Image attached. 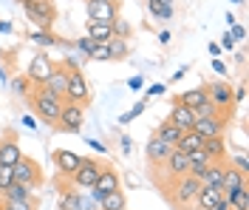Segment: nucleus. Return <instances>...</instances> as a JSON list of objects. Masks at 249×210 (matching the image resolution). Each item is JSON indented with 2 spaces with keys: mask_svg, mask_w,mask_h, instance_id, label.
<instances>
[{
  "mask_svg": "<svg viewBox=\"0 0 249 210\" xmlns=\"http://www.w3.org/2000/svg\"><path fill=\"white\" fill-rule=\"evenodd\" d=\"M29 105H31V111L37 114L40 122H46L48 128H57V119H60V111H62V99L54 97L46 85H37V88L31 91Z\"/></svg>",
  "mask_w": 249,
  "mask_h": 210,
  "instance_id": "obj_1",
  "label": "nucleus"
},
{
  "mask_svg": "<svg viewBox=\"0 0 249 210\" xmlns=\"http://www.w3.org/2000/svg\"><path fill=\"white\" fill-rule=\"evenodd\" d=\"M201 191V179L193 176V173H184V176L173 179L170 185L161 191V193L167 196V202L170 205H176V208H181V205H190L193 199H196V193Z\"/></svg>",
  "mask_w": 249,
  "mask_h": 210,
  "instance_id": "obj_2",
  "label": "nucleus"
},
{
  "mask_svg": "<svg viewBox=\"0 0 249 210\" xmlns=\"http://www.w3.org/2000/svg\"><path fill=\"white\" fill-rule=\"evenodd\" d=\"M204 91H207V102L210 105H215V111L230 122L232 119V108H235V99H232V85L224 80H213L204 85Z\"/></svg>",
  "mask_w": 249,
  "mask_h": 210,
  "instance_id": "obj_3",
  "label": "nucleus"
},
{
  "mask_svg": "<svg viewBox=\"0 0 249 210\" xmlns=\"http://www.w3.org/2000/svg\"><path fill=\"white\" fill-rule=\"evenodd\" d=\"M23 9H26V17L31 23H37L40 32H51L54 20H57V9L51 0H20Z\"/></svg>",
  "mask_w": 249,
  "mask_h": 210,
  "instance_id": "obj_4",
  "label": "nucleus"
},
{
  "mask_svg": "<svg viewBox=\"0 0 249 210\" xmlns=\"http://www.w3.org/2000/svg\"><path fill=\"white\" fill-rule=\"evenodd\" d=\"M12 173H15V182L26 185V188H31V191L43 185V168L31 159V156H20V159L12 165Z\"/></svg>",
  "mask_w": 249,
  "mask_h": 210,
  "instance_id": "obj_5",
  "label": "nucleus"
},
{
  "mask_svg": "<svg viewBox=\"0 0 249 210\" xmlns=\"http://www.w3.org/2000/svg\"><path fill=\"white\" fill-rule=\"evenodd\" d=\"M62 102H74V105H82V108L91 102L88 82H85V74H82L79 68H68V88H65Z\"/></svg>",
  "mask_w": 249,
  "mask_h": 210,
  "instance_id": "obj_6",
  "label": "nucleus"
},
{
  "mask_svg": "<svg viewBox=\"0 0 249 210\" xmlns=\"http://www.w3.org/2000/svg\"><path fill=\"white\" fill-rule=\"evenodd\" d=\"M153 168H161L164 171V176L170 179H178V176H184L187 171H190V156H187L184 151H178V148H173L170 153L164 156V159L159 162V165H153ZM170 182H164V188L170 185ZM164 188H159V191H164Z\"/></svg>",
  "mask_w": 249,
  "mask_h": 210,
  "instance_id": "obj_7",
  "label": "nucleus"
},
{
  "mask_svg": "<svg viewBox=\"0 0 249 210\" xmlns=\"http://www.w3.org/2000/svg\"><path fill=\"white\" fill-rule=\"evenodd\" d=\"M54 68H57V63L48 57L46 51H37L31 57L29 68H26V77L31 80V85H46V80L54 74Z\"/></svg>",
  "mask_w": 249,
  "mask_h": 210,
  "instance_id": "obj_8",
  "label": "nucleus"
},
{
  "mask_svg": "<svg viewBox=\"0 0 249 210\" xmlns=\"http://www.w3.org/2000/svg\"><path fill=\"white\" fill-rule=\"evenodd\" d=\"M119 185H122V182H119V171L110 168V165H102V171H99V176H96V182H93V188H88V191H91L93 202H99L102 196L119 191Z\"/></svg>",
  "mask_w": 249,
  "mask_h": 210,
  "instance_id": "obj_9",
  "label": "nucleus"
},
{
  "mask_svg": "<svg viewBox=\"0 0 249 210\" xmlns=\"http://www.w3.org/2000/svg\"><path fill=\"white\" fill-rule=\"evenodd\" d=\"M88 20L91 23H113L119 17V3L116 0H85Z\"/></svg>",
  "mask_w": 249,
  "mask_h": 210,
  "instance_id": "obj_10",
  "label": "nucleus"
},
{
  "mask_svg": "<svg viewBox=\"0 0 249 210\" xmlns=\"http://www.w3.org/2000/svg\"><path fill=\"white\" fill-rule=\"evenodd\" d=\"M85 122V108L82 105H74V102H62L60 119H57V131H65V134H77Z\"/></svg>",
  "mask_w": 249,
  "mask_h": 210,
  "instance_id": "obj_11",
  "label": "nucleus"
},
{
  "mask_svg": "<svg viewBox=\"0 0 249 210\" xmlns=\"http://www.w3.org/2000/svg\"><path fill=\"white\" fill-rule=\"evenodd\" d=\"M99 171H102V162H99V159H85V156H82L79 168L68 179H71L77 188L88 191V188H93V182H96V176H99Z\"/></svg>",
  "mask_w": 249,
  "mask_h": 210,
  "instance_id": "obj_12",
  "label": "nucleus"
},
{
  "mask_svg": "<svg viewBox=\"0 0 249 210\" xmlns=\"http://www.w3.org/2000/svg\"><path fill=\"white\" fill-rule=\"evenodd\" d=\"M51 159H54V168H57V173H60V176H71V173L79 168L82 156L74 153V151H68V148H57V151L51 153Z\"/></svg>",
  "mask_w": 249,
  "mask_h": 210,
  "instance_id": "obj_13",
  "label": "nucleus"
},
{
  "mask_svg": "<svg viewBox=\"0 0 249 210\" xmlns=\"http://www.w3.org/2000/svg\"><path fill=\"white\" fill-rule=\"evenodd\" d=\"M224 128H227V119H221V116H196V122H193V131L198 134V136H224Z\"/></svg>",
  "mask_w": 249,
  "mask_h": 210,
  "instance_id": "obj_14",
  "label": "nucleus"
},
{
  "mask_svg": "<svg viewBox=\"0 0 249 210\" xmlns=\"http://www.w3.org/2000/svg\"><path fill=\"white\" fill-rule=\"evenodd\" d=\"M249 182V173H244L241 168H235L232 162L227 165V171H224V179H221V191H224V196H230L232 191H238L241 185H247Z\"/></svg>",
  "mask_w": 249,
  "mask_h": 210,
  "instance_id": "obj_15",
  "label": "nucleus"
},
{
  "mask_svg": "<svg viewBox=\"0 0 249 210\" xmlns=\"http://www.w3.org/2000/svg\"><path fill=\"white\" fill-rule=\"evenodd\" d=\"M167 119H170L173 125H176V128H181V131H190V128H193V122H196V111L173 99V108H170V116H167Z\"/></svg>",
  "mask_w": 249,
  "mask_h": 210,
  "instance_id": "obj_16",
  "label": "nucleus"
},
{
  "mask_svg": "<svg viewBox=\"0 0 249 210\" xmlns=\"http://www.w3.org/2000/svg\"><path fill=\"white\" fill-rule=\"evenodd\" d=\"M60 210H93V199L77 193V191H62Z\"/></svg>",
  "mask_w": 249,
  "mask_h": 210,
  "instance_id": "obj_17",
  "label": "nucleus"
},
{
  "mask_svg": "<svg viewBox=\"0 0 249 210\" xmlns=\"http://www.w3.org/2000/svg\"><path fill=\"white\" fill-rule=\"evenodd\" d=\"M46 88L54 97H60V99L65 97V88H68V68H65V65H57V68H54V74L46 80Z\"/></svg>",
  "mask_w": 249,
  "mask_h": 210,
  "instance_id": "obj_18",
  "label": "nucleus"
},
{
  "mask_svg": "<svg viewBox=\"0 0 249 210\" xmlns=\"http://www.w3.org/2000/svg\"><path fill=\"white\" fill-rule=\"evenodd\" d=\"M170 151H173V145L161 142V139H156V136H150V139H147V145H144V153H147V162H150V165H159V162L164 159Z\"/></svg>",
  "mask_w": 249,
  "mask_h": 210,
  "instance_id": "obj_19",
  "label": "nucleus"
},
{
  "mask_svg": "<svg viewBox=\"0 0 249 210\" xmlns=\"http://www.w3.org/2000/svg\"><path fill=\"white\" fill-rule=\"evenodd\" d=\"M201 151L213 162H224V156H227V142H224V136H207Z\"/></svg>",
  "mask_w": 249,
  "mask_h": 210,
  "instance_id": "obj_20",
  "label": "nucleus"
},
{
  "mask_svg": "<svg viewBox=\"0 0 249 210\" xmlns=\"http://www.w3.org/2000/svg\"><path fill=\"white\" fill-rule=\"evenodd\" d=\"M20 156H23V151L17 145V139L15 136H6V139L0 142V165H15Z\"/></svg>",
  "mask_w": 249,
  "mask_h": 210,
  "instance_id": "obj_21",
  "label": "nucleus"
},
{
  "mask_svg": "<svg viewBox=\"0 0 249 210\" xmlns=\"http://www.w3.org/2000/svg\"><path fill=\"white\" fill-rule=\"evenodd\" d=\"M218 199H224V191H221V188H207V185H201V191L196 193V199H193V202H196L201 210H210Z\"/></svg>",
  "mask_w": 249,
  "mask_h": 210,
  "instance_id": "obj_22",
  "label": "nucleus"
},
{
  "mask_svg": "<svg viewBox=\"0 0 249 210\" xmlns=\"http://www.w3.org/2000/svg\"><path fill=\"white\" fill-rule=\"evenodd\" d=\"M224 171H227V162H210V168L201 173V185H207V188H221Z\"/></svg>",
  "mask_w": 249,
  "mask_h": 210,
  "instance_id": "obj_23",
  "label": "nucleus"
},
{
  "mask_svg": "<svg viewBox=\"0 0 249 210\" xmlns=\"http://www.w3.org/2000/svg\"><path fill=\"white\" fill-rule=\"evenodd\" d=\"M204 145V136H198L196 131H181V136H178V142H176V148L178 151H184V153H193V151H201Z\"/></svg>",
  "mask_w": 249,
  "mask_h": 210,
  "instance_id": "obj_24",
  "label": "nucleus"
},
{
  "mask_svg": "<svg viewBox=\"0 0 249 210\" xmlns=\"http://www.w3.org/2000/svg\"><path fill=\"white\" fill-rule=\"evenodd\" d=\"M176 102H181V105H187V108H201L204 102H207V91H204V85L201 88H190V91H184V94H178L176 97Z\"/></svg>",
  "mask_w": 249,
  "mask_h": 210,
  "instance_id": "obj_25",
  "label": "nucleus"
},
{
  "mask_svg": "<svg viewBox=\"0 0 249 210\" xmlns=\"http://www.w3.org/2000/svg\"><path fill=\"white\" fill-rule=\"evenodd\" d=\"M156 139H161V142H167V145H173L176 148V142H178V136H181V128H176L170 119H164L159 128H156V134H153Z\"/></svg>",
  "mask_w": 249,
  "mask_h": 210,
  "instance_id": "obj_26",
  "label": "nucleus"
},
{
  "mask_svg": "<svg viewBox=\"0 0 249 210\" xmlns=\"http://www.w3.org/2000/svg\"><path fill=\"white\" fill-rule=\"evenodd\" d=\"M99 210H127V199H124L122 188L108 193V196H102L99 199Z\"/></svg>",
  "mask_w": 249,
  "mask_h": 210,
  "instance_id": "obj_27",
  "label": "nucleus"
},
{
  "mask_svg": "<svg viewBox=\"0 0 249 210\" xmlns=\"http://www.w3.org/2000/svg\"><path fill=\"white\" fill-rule=\"evenodd\" d=\"M85 34L91 37L93 43H108L110 37H113V29H110V23H88Z\"/></svg>",
  "mask_w": 249,
  "mask_h": 210,
  "instance_id": "obj_28",
  "label": "nucleus"
},
{
  "mask_svg": "<svg viewBox=\"0 0 249 210\" xmlns=\"http://www.w3.org/2000/svg\"><path fill=\"white\" fill-rule=\"evenodd\" d=\"M187 156H190V171H187V173H193V176L201 179V173L210 168V162L213 159H210L204 151H193V153H187Z\"/></svg>",
  "mask_w": 249,
  "mask_h": 210,
  "instance_id": "obj_29",
  "label": "nucleus"
},
{
  "mask_svg": "<svg viewBox=\"0 0 249 210\" xmlns=\"http://www.w3.org/2000/svg\"><path fill=\"white\" fill-rule=\"evenodd\" d=\"M227 199H230L232 210H249V182H247V185H241L238 191H232Z\"/></svg>",
  "mask_w": 249,
  "mask_h": 210,
  "instance_id": "obj_30",
  "label": "nucleus"
},
{
  "mask_svg": "<svg viewBox=\"0 0 249 210\" xmlns=\"http://www.w3.org/2000/svg\"><path fill=\"white\" fill-rule=\"evenodd\" d=\"M108 49H110V60H124V57L130 54V43H127L124 37H110Z\"/></svg>",
  "mask_w": 249,
  "mask_h": 210,
  "instance_id": "obj_31",
  "label": "nucleus"
},
{
  "mask_svg": "<svg viewBox=\"0 0 249 210\" xmlns=\"http://www.w3.org/2000/svg\"><path fill=\"white\" fill-rule=\"evenodd\" d=\"M6 199H34V196H31V188L20 185V182H12V185L0 193V202H6Z\"/></svg>",
  "mask_w": 249,
  "mask_h": 210,
  "instance_id": "obj_32",
  "label": "nucleus"
},
{
  "mask_svg": "<svg viewBox=\"0 0 249 210\" xmlns=\"http://www.w3.org/2000/svg\"><path fill=\"white\" fill-rule=\"evenodd\" d=\"M29 40L37 43V46H48V49H51V46H60V37H57L54 32H31Z\"/></svg>",
  "mask_w": 249,
  "mask_h": 210,
  "instance_id": "obj_33",
  "label": "nucleus"
},
{
  "mask_svg": "<svg viewBox=\"0 0 249 210\" xmlns=\"http://www.w3.org/2000/svg\"><path fill=\"white\" fill-rule=\"evenodd\" d=\"M0 205H3V210H37L34 199H6Z\"/></svg>",
  "mask_w": 249,
  "mask_h": 210,
  "instance_id": "obj_34",
  "label": "nucleus"
},
{
  "mask_svg": "<svg viewBox=\"0 0 249 210\" xmlns=\"http://www.w3.org/2000/svg\"><path fill=\"white\" fill-rule=\"evenodd\" d=\"M12 91H15L17 97H29L31 94V80L29 77H17V80H12Z\"/></svg>",
  "mask_w": 249,
  "mask_h": 210,
  "instance_id": "obj_35",
  "label": "nucleus"
},
{
  "mask_svg": "<svg viewBox=\"0 0 249 210\" xmlns=\"http://www.w3.org/2000/svg\"><path fill=\"white\" fill-rule=\"evenodd\" d=\"M110 29H113V37H124V40H127V37H130V32H133V29H130V23H127V20H122V17H116V20L110 23Z\"/></svg>",
  "mask_w": 249,
  "mask_h": 210,
  "instance_id": "obj_36",
  "label": "nucleus"
},
{
  "mask_svg": "<svg viewBox=\"0 0 249 210\" xmlns=\"http://www.w3.org/2000/svg\"><path fill=\"white\" fill-rule=\"evenodd\" d=\"M144 108H147V102L142 99V102H136V105H133V108H130V111H127V114H122V116H119V122H122V125H127L130 119H136L139 114H144Z\"/></svg>",
  "mask_w": 249,
  "mask_h": 210,
  "instance_id": "obj_37",
  "label": "nucleus"
},
{
  "mask_svg": "<svg viewBox=\"0 0 249 210\" xmlns=\"http://www.w3.org/2000/svg\"><path fill=\"white\" fill-rule=\"evenodd\" d=\"M15 182V173H12V165H0V193Z\"/></svg>",
  "mask_w": 249,
  "mask_h": 210,
  "instance_id": "obj_38",
  "label": "nucleus"
},
{
  "mask_svg": "<svg viewBox=\"0 0 249 210\" xmlns=\"http://www.w3.org/2000/svg\"><path fill=\"white\" fill-rule=\"evenodd\" d=\"M91 60H96V63H108V60H110V49H108V43H96V49H93Z\"/></svg>",
  "mask_w": 249,
  "mask_h": 210,
  "instance_id": "obj_39",
  "label": "nucleus"
},
{
  "mask_svg": "<svg viewBox=\"0 0 249 210\" xmlns=\"http://www.w3.org/2000/svg\"><path fill=\"white\" fill-rule=\"evenodd\" d=\"M235 43H238V40H235L232 34L227 32L224 37H221V43H218V46H221V49H227V51H232V49H235Z\"/></svg>",
  "mask_w": 249,
  "mask_h": 210,
  "instance_id": "obj_40",
  "label": "nucleus"
},
{
  "mask_svg": "<svg viewBox=\"0 0 249 210\" xmlns=\"http://www.w3.org/2000/svg\"><path fill=\"white\" fill-rule=\"evenodd\" d=\"M147 9H150V15L153 17H159L161 15V9H164V3H161V0H147Z\"/></svg>",
  "mask_w": 249,
  "mask_h": 210,
  "instance_id": "obj_41",
  "label": "nucleus"
},
{
  "mask_svg": "<svg viewBox=\"0 0 249 210\" xmlns=\"http://www.w3.org/2000/svg\"><path fill=\"white\" fill-rule=\"evenodd\" d=\"M164 91H167V85H164V82H156V85L147 88V97H159V94H164Z\"/></svg>",
  "mask_w": 249,
  "mask_h": 210,
  "instance_id": "obj_42",
  "label": "nucleus"
},
{
  "mask_svg": "<svg viewBox=\"0 0 249 210\" xmlns=\"http://www.w3.org/2000/svg\"><path fill=\"white\" fill-rule=\"evenodd\" d=\"M230 29H232V32H230V34H232L235 40H244V37H247V29H244V26H238V23H232Z\"/></svg>",
  "mask_w": 249,
  "mask_h": 210,
  "instance_id": "obj_43",
  "label": "nucleus"
},
{
  "mask_svg": "<svg viewBox=\"0 0 249 210\" xmlns=\"http://www.w3.org/2000/svg\"><path fill=\"white\" fill-rule=\"evenodd\" d=\"M85 142H88V145H91L93 151H96V153H105V145H102L99 139H85Z\"/></svg>",
  "mask_w": 249,
  "mask_h": 210,
  "instance_id": "obj_44",
  "label": "nucleus"
},
{
  "mask_svg": "<svg viewBox=\"0 0 249 210\" xmlns=\"http://www.w3.org/2000/svg\"><path fill=\"white\" fill-rule=\"evenodd\" d=\"M127 85H130V88H142V85H144V77H130V80H127Z\"/></svg>",
  "mask_w": 249,
  "mask_h": 210,
  "instance_id": "obj_45",
  "label": "nucleus"
},
{
  "mask_svg": "<svg viewBox=\"0 0 249 210\" xmlns=\"http://www.w3.org/2000/svg\"><path fill=\"white\" fill-rule=\"evenodd\" d=\"M213 68H215L218 74H227V65L221 63V60H218V57H215V60H213Z\"/></svg>",
  "mask_w": 249,
  "mask_h": 210,
  "instance_id": "obj_46",
  "label": "nucleus"
},
{
  "mask_svg": "<svg viewBox=\"0 0 249 210\" xmlns=\"http://www.w3.org/2000/svg\"><path fill=\"white\" fill-rule=\"evenodd\" d=\"M235 168H241V171L247 173V156H238V159H235Z\"/></svg>",
  "mask_w": 249,
  "mask_h": 210,
  "instance_id": "obj_47",
  "label": "nucleus"
},
{
  "mask_svg": "<svg viewBox=\"0 0 249 210\" xmlns=\"http://www.w3.org/2000/svg\"><path fill=\"white\" fill-rule=\"evenodd\" d=\"M0 32H3V34H9V32H12V23H6V20H0Z\"/></svg>",
  "mask_w": 249,
  "mask_h": 210,
  "instance_id": "obj_48",
  "label": "nucleus"
},
{
  "mask_svg": "<svg viewBox=\"0 0 249 210\" xmlns=\"http://www.w3.org/2000/svg\"><path fill=\"white\" fill-rule=\"evenodd\" d=\"M159 43H170V32H159Z\"/></svg>",
  "mask_w": 249,
  "mask_h": 210,
  "instance_id": "obj_49",
  "label": "nucleus"
},
{
  "mask_svg": "<svg viewBox=\"0 0 249 210\" xmlns=\"http://www.w3.org/2000/svg\"><path fill=\"white\" fill-rule=\"evenodd\" d=\"M122 151H124V153L130 151V136H122Z\"/></svg>",
  "mask_w": 249,
  "mask_h": 210,
  "instance_id": "obj_50",
  "label": "nucleus"
},
{
  "mask_svg": "<svg viewBox=\"0 0 249 210\" xmlns=\"http://www.w3.org/2000/svg\"><path fill=\"white\" fill-rule=\"evenodd\" d=\"M210 54H213V57H218V54H221V46H218V43H213V46H210Z\"/></svg>",
  "mask_w": 249,
  "mask_h": 210,
  "instance_id": "obj_51",
  "label": "nucleus"
},
{
  "mask_svg": "<svg viewBox=\"0 0 249 210\" xmlns=\"http://www.w3.org/2000/svg\"><path fill=\"white\" fill-rule=\"evenodd\" d=\"M184 210H201V208H198V205H196V202H190V205H187Z\"/></svg>",
  "mask_w": 249,
  "mask_h": 210,
  "instance_id": "obj_52",
  "label": "nucleus"
},
{
  "mask_svg": "<svg viewBox=\"0 0 249 210\" xmlns=\"http://www.w3.org/2000/svg\"><path fill=\"white\" fill-rule=\"evenodd\" d=\"M161 3H164V6H173V0H161Z\"/></svg>",
  "mask_w": 249,
  "mask_h": 210,
  "instance_id": "obj_53",
  "label": "nucleus"
},
{
  "mask_svg": "<svg viewBox=\"0 0 249 210\" xmlns=\"http://www.w3.org/2000/svg\"><path fill=\"white\" fill-rule=\"evenodd\" d=\"M232 3H244V0H232Z\"/></svg>",
  "mask_w": 249,
  "mask_h": 210,
  "instance_id": "obj_54",
  "label": "nucleus"
},
{
  "mask_svg": "<svg viewBox=\"0 0 249 210\" xmlns=\"http://www.w3.org/2000/svg\"><path fill=\"white\" fill-rule=\"evenodd\" d=\"M0 210H3V205H0Z\"/></svg>",
  "mask_w": 249,
  "mask_h": 210,
  "instance_id": "obj_55",
  "label": "nucleus"
}]
</instances>
